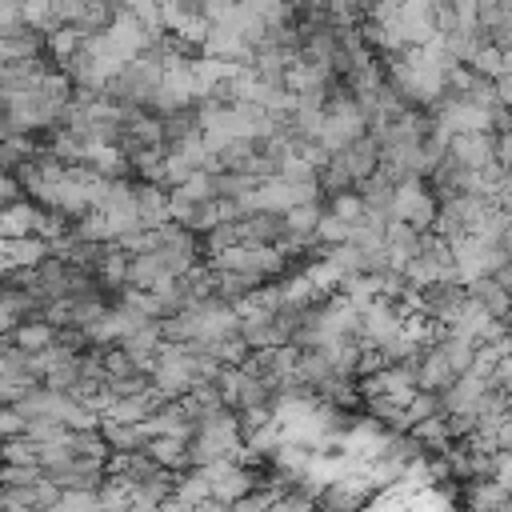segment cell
I'll list each match as a JSON object with an SVG mask.
<instances>
[{
    "mask_svg": "<svg viewBox=\"0 0 512 512\" xmlns=\"http://www.w3.org/2000/svg\"><path fill=\"white\" fill-rule=\"evenodd\" d=\"M448 156H456L468 172L496 164V132H456L448 136Z\"/></svg>",
    "mask_w": 512,
    "mask_h": 512,
    "instance_id": "obj_1",
    "label": "cell"
},
{
    "mask_svg": "<svg viewBox=\"0 0 512 512\" xmlns=\"http://www.w3.org/2000/svg\"><path fill=\"white\" fill-rule=\"evenodd\" d=\"M468 300L488 316V320H504L512 312V292L496 280V276H476L468 280Z\"/></svg>",
    "mask_w": 512,
    "mask_h": 512,
    "instance_id": "obj_2",
    "label": "cell"
},
{
    "mask_svg": "<svg viewBox=\"0 0 512 512\" xmlns=\"http://www.w3.org/2000/svg\"><path fill=\"white\" fill-rule=\"evenodd\" d=\"M468 68L472 72H480V76H488V80H496V76H504V52L496 48V44H480L472 56H468Z\"/></svg>",
    "mask_w": 512,
    "mask_h": 512,
    "instance_id": "obj_3",
    "label": "cell"
},
{
    "mask_svg": "<svg viewBox=\"0 0 512 512\" xmlns=\"http://www.w3.org/2000/svg\"><path fill=\"white\" fill-rule=\"evenodd\" d=\"M496 164L504 172H512V136L508 132H496Z\"/></svg>",
    "mask_w": 512,
    "mask_h": 512,
    "instance_id": "obj_4",
    "label": "cell"
}]
</instances>
